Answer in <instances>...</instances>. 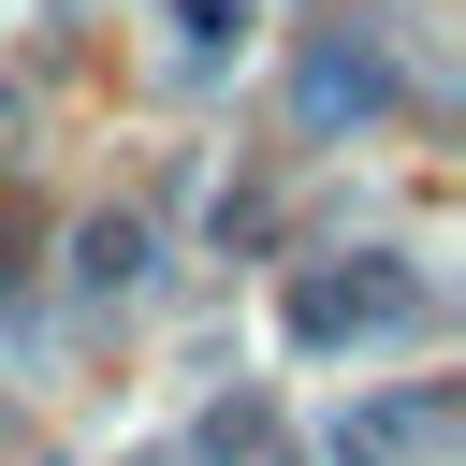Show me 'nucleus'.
<instances>
[{
  "label": "nucleus",
  "mask_w": 466,
  "mask_h": 466,
  "mask_svg": "<svg viewBox=\"0 0 466 466\" xmlns=\"http://www.w3.org/2000/svg\"><path fill=\"white\" fill-rule=\"evenodd\" d=\"M422 320V277H306L291 291V335L335 350V335H408Z\"/></svg>",
  "instance_id": "1"
},
{
  "label": "nucleus",
  "mask_w": 466,
  "mask_h": 466,
  "mask_svg": "<svg viewBox=\"0 0 466 466\" xmlns=\"http://www.w3.org/2000/svg\"><path fill=\"white\" fill-rule=\"evenodd\" d=\"M320 451H335V466H437V451H451V393L422 379V393H393V408H364V422H335Z\"/></svg>",
  "instance_id": "2"
},
{
  "label": "nucleus",
  "mask_w": 466,
  "mask_h": 466,
  "mask_svg": "<svg viewBox=\"0 0 466 466\" xmlns=\"http://www.w3.org/2000/svg\"><path fill=\"white\" fill-rule=\"evenodd\" d=\"M379 102H393L379 44H320V58H306V116H379Z\"/></svg>",
  "instance_id": "3"
},
{
  "label": "nucleus",
  "mask_w": 466,
  "mask_h": 466,
  "mask_svg": "<svg viewBox=\"0 0 466 466\" xmlns=\"http://www.w3.org/2000/svg\"><path fill=\"white\" fill-rule=\"evenodd\" d=\"M131 262H146V233H131V218H87V277H102V291H116V277H131Z\"/></svg>",
  "instance_id": "4"
}]
</instances>
